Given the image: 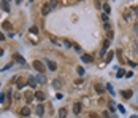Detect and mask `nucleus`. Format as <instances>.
Returning <instances> with one entry per match:
<instances>
[{
	"mask_svg": "<svg viewBox=\"0 0 138 118\" xmlns=\"http://www.w3.org/2000/svg\"><path fill=\"white\" fill-rule=\"evenodd\" d=\"M33 67H35L40 74H43V72H45V65H43L41 61H33Z\"/></svg>",
	"mask_w": 138,
	"mask_h": 118,
	"instance_id": "nucleus-1",
	"label": "nucleus"
},
{
	"mask_svg": "<svg viewBox=\"0 0 138 118\" xmlns=\"http://www.w3.org/2000/svg\"><path fill=\"white\" fill-rule=\"evenodd\" d=\"M51 10H53L51 3H45V5H43V8H41V15H43V16H46V15H48Z\"/></svg>",
	"mask_w": 138,
	"mask_h": 118,
	"instance_id": "nucleus-2",
	"label": "nucleus"
},
{
	"mask_svg": "<svg viewBox=\"0 0 138 118\" xmlns=\"http://www.w3.org/2000/svg\"><path fill=\"white\" fill-rule=\"evenodd\" d=\"M110 43H111V40H108V38H106V40H105V42H103V48H102V56H103V54H105V51H106V49H108V48H110Z\"/></svg>",
	"mask_w": 138,
	"mask_h": 118,
	"instance_id": "nucleus-3",
	"label": "nucleus"
},
{
	"mask_svg": "<svg viewBox=\"0 0 138 118\" xmlns=\"http://www.w3.org/2000/svg\"><path fill=\"white\" fill-rule=\"evenodd\" d=\"M132 94H133L132 89H124V91H122V97H124V99H130Z\"/></svg>",
	"mask_w": 138,
	"mask_h": 118,
	"instance_id": "nucleus-4",
	"label": "nucleus"
},
{
	"mask_svg": "<svg viewBox=\"0 0 138 118\" xmlns=\"http://www.w3.org/2000/svg\"><path fill=\"white\" fill-rule=\"evenodd\" d=\"M46 65H48V69L51 70V72H54V70L57 69V64H56L54 61H48V62H46Z\"/></svg>",
	"mask_w": 138,
	"mask_h": 118,
	"instance_id": "nucleus-5",
	"label": "nucleus"
},
{
	"mask_svg": "<svg viewBox=\"0 0 138 118\" xmlns=\"http://www.w3.org/2000/svg\"><path fill=\"white\" fill-rule=\"evenodd\" d=\"M33 96L37 97L38 101H45V97H46V96H45V93H43V91H37V93H35V94H33Z\"/></svg>",
	"mask_w": 138,
	"mask_h": 118,
	"instance_id": "nucleus-6",
	"label": "nucleus"
},
{
	"mask_svg": "<svg viewBox=\"0 0 138 118\" xmlns=\"http://www.w3.org/2000/svg\"><path fill=\"white\" fill-rule=\"evenodd\" d=\"M37 115H38V117H43V115H45V107H43L41 104L37 105Z\"/></svg>",
	"mask_w": 138,
	"mask_h": 118,
	"instance_id": "nucleus-7",
	"label": "nucleus"
},
{
	"mask_svg": "<svg viewBox=\"0 0 138 118\" xmlns=\"http://www.w3.org/2000/svg\"><path fill=\"white\" fill-rule=\"evenodd\" d=\"M81 61H83V62H92V56H90V54H83V56H81Z\"/></svg>",
	"mask_w": 138,
	"mask_h": 118,
	"instance_id": "nucleus-8",
	"label": "nucleus"
},
{
	"mask_svg": "<svg viewBox=\"0 0 138 118\" xmlns=\"http://www.w3.org/2000/svg\"><path fill=\"white\" fill-rule=\"evenodd\" d=\"M35 80H37V83H46V78H45V75H43V74L37 75V77H35Z\"/></svg>",
	"mask_w": 138,
	"mask_h": 118,
	"instance_id": "nucleus-9",
	"label": "nucleus"
},
{
	"mask_svg": "<svg viewBox=\"0 0 138 118\" xmlns=\"http://www.w3.org/2000/svg\"><path fill=\"white\" fill-rule=\"evenodd\" d=\"M73 112L76 113V115H78V113L81 112V102H76V104L73 105Z\"/></svg>",
	"mask_w": 138,
	"mask_h": 118,
	"instance_id": "nucleus-10",
	"label": "nucleus"
},
{
	"mask_svg": "<svg viewBox=\"0 0 138 118\" xmlns=\"http://www.w3.org/2000/svg\"><path fill=\"white\" fill-rule=\"evenodd\" d=\"M21 113H22V117H29V115H30V108H29V107H22Z\"/></svg>",
	"mask_w": 138,
	"mask_h": 118,
	"instance_id": "nucleus-11",
	"label": "nucleus"
},
{
	"mask_svg": "<svg viewBox=\"0 0 138 118\" xmlns=\"http://www.w3.org/2000/svg\"><path fill=\"white\" fill-rule=\"evenodd\" d=\"M29 85L32 86V88L37 86V80H35V77H29Z\"/></svg>",
	"mask_w": 138,
	"mask_h": 118,
	"instance_id": "nucleus-12",
	"label": "nucleus"
},
{
	"mask_svg": "<svg viewBox=\"0 0 138 118\" xmlns=\"http://www.w3.org/2000/svg\"><path fill=\"white\" fill-rule=\"evenodd\" d=\"M14 59H16L19 64H24V62H26V61H24V58H22L21 54H14Z\"/></svg>",
	"mask_w": 138,
	"mask_h": 118,
	"instance_id": "nucleus-13",
	"label": "nucleus"
},
{
	"mask_svg": "<svg viewBox=\"0 0 138 118\" xmlns=\"http://www.w3.org/2000/svg\"><path fill=\"white\" fill-rule=\"evenodd\" d=\"M59 117H60V118L67 117V108H60V110H59Z\"/></svg>",
	"mask_w": 138,
	"mask_h": 118,
	"instance_id": "nucleus-14",
	"label": "nucleus"
},
{
	"mask_svg": "<svg viewBox=\"0 0 138 118\" xmlns=\"http://www.w3.org/2000/svg\"><path fill=\"white\" fill-rule=\"evenodd\" d=\"M103 11H105V15H108V13L111 11V8H110V5H108V3H103Z\"/></svg>",
	"mask_w": 138,
	"mask_h": 118,
	"instance_id": "nucleus-15",
	"label": "nucleus"
},
{
	"mask_svg": "<svg viewBox=\"0 0 138 118\" xmlns=\"http://www.w3.org/2000/svg\"><path fill=\"white\" fill-rule=\"evenodd\" d=\"M2 27H3L5 30H10V29H11V24H10V22H8V21H5V22H3V24H2Z\"/></svg>",
	"mask_w": 138,
	"mask_h": 118,
	"instance_id": "nucleus-16",
	"label": "nucleus"
},
{
	"mask_svg": "<svg viewBox=\"0 0 138 118\" xmlns=\"http://www.w3.org/2000/svg\"><path fill=\"white\" fill-rule=\"evenodd\" d=\"M95 91L102 94V93H103V86H102V85H95Z\"/></svg>",
	"mask_w": 138,
	"mask_h": 118,
	"instance_id": "nucleus-17",
	"label": "nucleus"
},
{
	"mask_svg": "<svg viewBox=\"0 0 138 118\" xmlns=\"http://www.w3.org/2000/svg\"><path fill=\"white\" fill-rule=\"evenodd\" d=\"M114 58V51H111V53H108V58H106V62H110L111 59Z\"/></svg>",
	"mask_w": 138,
	"mask_h": 118,
	"instance_id": "nucleus-18",
	"label": "nucleus"
},
{
	"mask_svg": "<svg viewBox=\"0 0 138 118\" xmlns=\"http://www.w3.org/2000/svg\"><path fill=\"white\" fill-rule=\"evenodd\" d=\"M76 72H78V75H80V77L84 75V69H83V67H78V69H76Z\"/></svg>",
	"mask_w": 138,
	"mask_h": 118,
	"instance_id": "nucleus-19",
	"label": "nucleus"
},
{
	"mask_svg": "<svg viewBox=\"0 0 138 118\" xmlns=\"http://www.w3.org/2000/svg\"><path fill=\"white\" fill-rule=\"evenodd\" d=\"M124 74H125V70H124V69H119V72H117V78H122V77H124Z\"/></svg>",
	"mask_w": 138,
	"mask_h": 118,
	"instance_id": "nucleus-20",
	"label": "nucleus"
},
{
	"mask_svg": "<svg viewBox=\"0 0 138 118\" xmlns=\"http://www.w3.org/2000/svg\"><path fill=\"white\" fill-rule=\"evenodd\" d=\"M2 6H3V10H5V11L10 10V6H8V2H2Z\"/></svg>",
	"mask_w": 138,
	"mask_h": 118,
	"instance_id": "nucleus-21",
	"label": "nucleus"
},
{
	"mask_svg": "<svg viewBox=\"0 0 138 118\" xmlns=\"http://www.w3.org/2000/svg\"><path fill=\"white\" fill-rule=\"evenodd\" d=\"M106 89H108V93H111L113 96H114V89H113V86H111V85H106Z\"/></svg>",
	"mask_w": 138,
	"mask_h": 118,
	"instance_id": "nucleus-22",
	"label": "nucleus"
},
{
	"mask_svg": "<svg viewBox=\"0 0 138 118\" xmlns=\"http://www.w3.org/2000/svg\"><path fill=\"white\" fill-rule=\"evenodd\" d=\"M30 32H32V34H38V27L32 26V27H30Z\"/></svg>",
	"mask_w": 138,
	"mask_h": 118,
	"instance_id": "nucleus-23",
	"label": "nucleus"
},
{
	"mask_svg": "<svg viewBox=\"0 0 138 118\" xmlns=\"http://www.w3.org/2000/svg\"><path fill=\"white\" fill-rule=\"evenodd\" d=\"M24 85H26V83H24V80H19V83H18V89H21Z\"/></svg>",
	"mask_w": 138,
	"mask_h": 118,
	"instance_id": "nucleus-24",
	"label": "nucleus"
},
{
	"mask_svg": "<svg viewBox=\"0 0 138 118\" xmlns=\"http://www.w3.org/2000/svg\"><path fill=\"white\" fill-rule=\"evenodd\" d=\"M60 86V80H54V88H59Z\"/></svg>",
	"mask_w": 138,
	"mask_h": 118,
	"instance_id": "nucleus-25",
	"label": "nucleus"
},
{
	"mask_svg": "<svg viewBox=\"0 0 138 118\" xmlns=\"http://www.w3.org/2000/svg\"><path fill=\"white\" fill-rule=\"evenodd\" d=\"M113 37H114V34H113V30H110V32H108V40H111Z\"/></svg>",
	"mask_w": 138,
	"mask_h": 118,
	"instance_id": "nucleus-26",
	"label": "nucleus"
},
{
	"mask_svg": "<svg viewBox=\"0 0 138 118\" xmlns=\"http://www.w3.org/2000/svg\"><path fill=\"white\" fill-rule=\"evenodd\" d=\"M102 118H110V113H108V112H103V113H102Z\"/></svg>",
	"mask_w": 138,
	"mask_h": 118,
	"instance_id": "nucleus-27",
	"label": "nucleus"
},
{
	"mask_svg": "<svg viewBox=\"0 0 138 118\" xmlns=\"http://www.w3.org/2000/svg\"><path fill=\"white\" fill-rule=\"evenodd\" d=\"M117 108H119V110H121V112H122V113L125 112V108H124V105H117Z\"/></svg>",
	"mask_w": 138,
	"mask_h": 118,
	"instance_id": "nucleus-28",
	"label": "nucleus"
},
{
	"mask_svg": "<svg viewBox=\"0 0 138 118\" xmlns=\"http://www.w3.org/2000/svg\"><path fill=\"white\" fill-rule=\"evenodd\" d=\"M102 19H103L105 22H108V15H103V16H102Z\"/></svg>",
	"mask_w": 138,
	"mask_h": 118,
	"instance_id": "nucleus-29",
	"label": "nucleus"
},
{
	"mask_svg": "<svg viewBox=\"0 0 138 118\" xmlns=\"http://www.w3.org/2000/svg\"><path fill=\"white\" fill-rule=\"evenodd\" d=\"M5 96H6V94H0V102L5 101Z\"/></svg>",
	"mask_w": 138,
	"mask_h": 118,
	"instance_id": "nucleus-30",
	"label": "nucleus"
},
{
	"mask_svg": "<svg viewBox=\"0 0 138 118\" xmlns=\"http://www.w3.org/2000/svg\"><path fill=\"white\" fill-rule=\"evenodd\" d=\"M132 10H133V13H135V15H138V6H133Z\"/></svg>",
	"mask_w": 138,
	"mask_h": 118,
	"instance_id": "nucleus-31",
	"label": "nucleus"
},
{
	"mask_svg": "<svg viewBox=\"0 0 138 118\" xmlns=\"http://www.w3.org/2000/svg\"><path fill=\"white\" fill-rule=\"evenodd\" d=\"M2 40H5V35H3V34L0 32V42H2Z\"/></svg>",
	"mask_w": 138,
	"mask_h": 118,
	"instance_id": "nucleus-32",
	"label": "nucleus"
},
{
	"mask_svg": "<svg viewBox=\"0 0 138 118\" xmlns=\"http://www.w3.org/2000/svg\"><path fill=\"white\" fill-rule=\"evenodd\" d=\"M89 117H90V118H98V117H97V115H95V113H90Z\"/></svg>",
	"mask_w": 138,
	"mask_h": 118,
	"instance_id": "nucleus-33",
	"label": "nucleus"
},
{
	"mask_svg": "<svg viewBox=\"0 0 138 118\" xmlns=\"http://www.w3.org/2000/svg\"><path fill=\"white\" fill-rule=\"evenodd\" d=\"M0 56H3V49L0 48Z\"/></svg>",
	"mask_w": 138,
	"mask_h": 118,
	"instance_id": "nucleus-34",
	"label": "nucleus"
},
{
	"mask_svg": "<svg viewBox=\"0 0 138 118\" xmlns=\"http://www.w3.org/2000/svg\"><path fill=\"white\" fill-rule=\"evenodd\" d=\"M135 30H137V32H138V24H137V26H135Z\"/></svg>",
	"mask_w": 138,
	"mask_h": 118,
	"instance_id": "nucleus-35",
	"label": "nucleus"
}]
</instances>
